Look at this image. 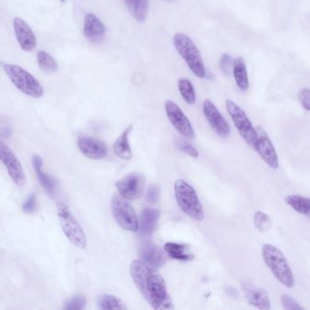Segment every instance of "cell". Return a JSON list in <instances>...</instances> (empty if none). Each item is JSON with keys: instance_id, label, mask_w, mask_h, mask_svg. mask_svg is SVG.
I'll return each instance as SVG.
<instances>
[{"instance_id": "4fadbf2b", "label": "cell", "mask_w": 310, "mask_h": 310, "mask_svg": "<svg viewBox=\"0 0 310 310\" xmlns=\"http://www.w3.org/2000/svg\"><path fill=\"white\" fill-rule=\"evenodd\" d=\"M257 131H258V139L256 141L253 149L257 151V153L261 157L262 160L265 162L270 169H278V154L276 152L274 146L264 130L259 129Z\"/></svg>"}, {"instance_id": "52a82bcc", "label": "cell", "mask_w": 310, "mask_h": 310, "mask_svg": "<svg viewBox=\"0 0 310 310\" xmlns=\"http://www.w3.org/2000/svg\"><path fill=\"white\" fill-rule=\"evenodd\" d=\"M225 109L242 138L252 149L258 139V131L243 109L230 99L225 100Z\"/></svg>"}, {"instance_id": "7a4b0ae2", "label": "cell", "mask_w": 310, "mask_h": 310, "mask_svg": "<svg viewBox=\"0 0 310 310\" xmlns=\"http://www.w3.org/2000/svg\"><path fill=\"white\" fill-rule=\"evenodd\" d=\"M262 257L265 264L271 270L272 274L274 275L278 282L288 288H292L294 286V276L292 270L284 254L278 247L271 244L263 245Z\"/></svg>"}, {"instance_id": "277c9868", "label": "cell", "mask_w": 310, "mask_h": 310, "mask_svg": "<svg viewBox=\"0 0 310 310\" xmlns=\"http://www.w3.org/2000/svg\"><path fill=\"white\" fill-rule=\"evenodd\" d=\"M173 44L177 52L182 56L191 72L198 78L205 77V65L197 46L190 36L183 33H176L173 36Z\"/></svg>"}, {"instance_id": "4316f807", "label": "cell", "mask_w": 310, "mask_h": 310, "mask_svg": "<svg viewBox=\"0 0 310 310\" xmlns=\"http://www.w3.org/2000/svg\"><path fill=\"white\" fill-rule=\"evenodd\" d=\"M98 306L100 309L126 310L128 307L120 298L113 295H102L98 298Z\"/></svg>"}, {"instance_id": "ac0fdd59", "label": "cell", "mask_w": 310, "mask_h": 310, "mask_svg": "<svg viewBox=\"0 0 310 310\" xmlns=\"http://www.w3.org/2000/svg\"><path fill=\"white\" fill-rule=\"evenodd\" d=\"M159 215V210L149 208L141 212L140 221H138V230H140L141 235L149 237L154 233L157 228Z\"/></svg>"}, {"instance_id": "44dd1931", "label": "cell", "mask_w": 310, "mask_h": 310, "mask_svg": "<svg viewBox=\"0 0 310 310\" xmlns=\"http://www.w3.org/2000/svg\"><path fill=\"white\" fill-rule=\"evenodd\" d=\"M133 129L132 126H129L123 131L119 137H117V140L115 141L114 146H113V150L116 154V156L124 159V160H129L133 157V153L131 148L129 146V133Z\"/></svg>"}, {"instance_id": "ba28073f", "label": "cell", "mask_w": 310, "mask_h": 310, "mask_svg": "<svg viewBox=\"0 0 310 310\" xmlns=\"http://www.w3.org/2000/svg\"><path fill=\"white\" fill-rule=\"evenodd\" d=\"M113 217L123 230L137 232L138 231V218L133 205L120 195H114L111 200Z\"/></svg>"}, {"instance_id": "3957f363", "label": "cell", "mask_w": 310, "mask_h": 310, "mask_svg": "<svg viewBox=\"0 0 310 310\" xmlns=\"http://www.w3.org/2000/svg\"><path fill=\"white\" fill-rule=\"evenodd\" d=\"M174 190L180 210L190 218L197 221H203L205 213L193 187L183 179H177L174 184Z\"/></svg>"}, {"instance_id": "8fae6325", "label": "cell", "mask_w": 310, "mask_h": 310, "mask_svg": "<svg viewBox=\"0 0 310 310\" xmlns=\"http://www.w3.org/2000/svg\"><path fill=\"white\" fill-rule=\"evenodd\" d=\"M165 110L170 123L183 137L189 139L195 137V131L189 117L174 101H166Z\"/></svg>"}, {"instance_id": "7402d4cb", "label": "cell", "mask_w": 310, "mask_h": 310, "mask_svg": "<svg viewBox=\"0 0 310 310\" xmlns=\"http://www.w3.org/2000/svg\"><path fill=\"white\" fill-rule=\"evenodd\" d=\"M130 15L139 23L147 20L149 14V0H123Z\"/></svg>"}, {"instance_id": "30bf717a", "label": "cell", "mask_w": 310, "mask_h": 310, "mask_svg": "<svg viewBox=\"0 0 310 310\" xmlns=\"http://www.w3.org/2000/svg\"><path fill=\"white\" fill-rule=\"evenodd\" d=\"M0 160L3 162L13 182L18 187L25 185L27 178L20 162L3 141H0Z\"/></svg>"}, {"instance_id": "d590c367", "label": "cell", "mask_w": 310, "mask_h": 310, "mask_svg": "<svg viewBox=\"0 0 310 310\" xmlns=\"http://www.w3.org/2000/svg\"><path fill=\"white\" fill-rule=\"evenodd\" d=\"M36 210V197L35 194H31L28 197V200L23 205V211L25 213L31 214Z\"/></svg>"}, {"instance_id": "e0dca14e", "label": "cell", "mask_w": 310, "mask_h": 310, "mask_svg": "<svg viewBox=\"0 0 310 310\" xmlns=\"http://www.w3.org/2000/svg\"><path fill=\"white\" fill-rule=\"evenodd\" d=\"M140 257L143 261L154 267H161L166 263L163 251L151 242H145L141 245Z\"/></svg>"}, {"instance_id": "1f68e13d", "label": "cell", "mask_w": 310, "mask_h": 310, "mask_svg": "<svg viewBox=\"0 0 310 310\" xmlns=\"http://www.w3.org/2000/svg\"><path fill=\"white\" fill-rule=\"evenodd\" d=\"M232 64H233V62H232L231 56L228 53L223 54L219 60V67H220L222 72L224 73L225 76H230Z\"/></svg>"}, {"instance_id": "9c48e42d", "label": "cell", "mask_w": 310, "mask_h": 310, "mask_svg": "<svg viewBox=\"0 0 310 310\" xmlns=\"http://www.w3.org/2000/svg\"><path fill=\"white\" fill-rule=\"evenodd\" d=\"M146 185L145 175L132 172L116 183L118 193L128 200H136L142 197Z\"/></svg>"}, {"instance_id": "ffe728a7", "label": "cell", "mask_w": 310, "mask_h": 310, "mask_svg": "<svg viewBox=\"0 0 310 310\" xmlns=\"http://www.w3.org/2000/svg\"><path fill=\"white\" fill-rule=\"evenodd\" d=\"M32 163L34 169L36 171V176L38 177V180L40 182L41 185L51 197H54L55 194H56V185H57L56 179L51 176H49L48 174L43 172V170H42L43 160H42L40 157L34 156L32 157Z\"/></svg>"}, {"instance_id": "d4e9b609", "label": "cell", "mask_w": 310, "mask_h": 310, "mask_svg": "<svg viewBox=\"0 0 310 310\" xmlns=\"http://www.w3.org/2000/svg\"><path fill=\"white\" fill-rule=\"evenodd\" d=\"M286 204L291 206L298 213L302 214L305 216H309L310 205L309 198L302 197L299 195H288L285 198Z\"/></svg>"}, {"instance_id": "f546056e", "label": "cell", "mask_w": 310, "mask_h": 310, "mask_svg": "<svg viewBox=\"0 0 310 310\" xmlns=\"http://www.w3.org/2000/svg\"><path fill=\"white\" fill-rule=\"evenodd\" d=\"M177 146L180 151H182L183 153L187 154L190 157L197 158L199 156L197 149L192 144H190V142H188L185 139H178L177 141Z\"/></svg>"}, {"instance_id": "8992f818", "label": "cell", "mask_w": 310, "mask_h": 310, "mask_svg": "<svg viewBox=\"0 0 310 310\" xmlns=\"http://www.w3.org/2000/svg\"><path fill=\"white\" fill-rule=\"evenodd\" d=\"M56 213L60 222L61 228L66 237L75 246L84 250L87 246V238L81 225L74 218L69 206L63 203L56 204Z\"/></svg>"}, {"instance_id": "836d02e7", "label": "cell", "mask_w": 310, "mask_h": 310, "mask_svg": "<svg viewBox=\"0 0 310 310\" xmlns=\"http://www.w3.org/2000/svg\"><path fill=\"white\" fill-rule=\"evenodd\" d=\"M160 197V188L157 185L149 187L146 194V200L149 203H157Z\"/></svg>"}, {"instance_id": "603a6c76", "label": "cell", "mask_w": 310, "mask_h": 310, "mask_svg": "<svg viewBox=\"0 0 310 310\" xmlns=\"http://www.w3.org/2000/svg\"><path fill=\"white\" fill-rule=\"evenodd\" d=\"M233 76L238 89L246 91L250 88L246 63L241 56L237 57L233 62Z\"/></svg>"}, {"instance_id": "74e56055", "label": "cell", "mask_w": 310, "mask_h": 310, "mask_svg": "<svg viewBox=\"0 0 310 310\" xmlns=\"http://www.w3.org/2000/svg\"><path fill=\"white\" fill-rule=\"evenodd\" d=\"M60 1H62V2H64V1H66V0H60Z\"/></svg>"}, {"instance_id": "e575fe53", "label": "cell", "mask_w": 310, "mask_h": 310, "mask_svg": "<svg viewBox=\"0 0 310 310\" xmlns=\"http://www.w3.org/2000/svg\"><path fill=\"white\" fill-rule=\"evenodd\" d=\"M298 100L301 103L303 108L306 111H309L310 109V91L307 88H304L298 92Z\"/></svg>"}, {"instance_id": "9a60e30c", "label": "cell", "mask_w": 310, "mask_h": 310, "mask_svg": "<svg viewBox=\"0 0 310 310\" xmlns=\"http://www.w3.org/2000/svg\"><path fill=\"white\" fill-rule=\"evenodd\" d=\"M13 26L16 39L20 46L21 49L27 52H30L36 49V36L33 33L32 29L26 23V21L19 17H15Z\"/></svg>"}, {"instance_id": "4dcf8cb0", "label": "cell", "mask_w": 310, "mask_h": 310, "mask_svg": "<svg viewBox=\"0 0 310 310\" xmlns=\"http://www.w3.org/2000/svg\"><path fill=\"white\" fill-rule=\"evenodd\" d=\"M85 306H86V298L83 296H77L66 303L64 309L80 310L85 308Z\"/></svg>"}, {"instance_id": "cb8c5ba5", "label": "cell", "mask_w": 310, "mask_h": 310, "mask_svg": "<svg viewBox=\"0 0 310 310\" xmlns=\"http://www.w3.org/2000/svg\"><path fill=\"white\" fill-rule=\"evenodd\" d=\"M189 246L185 244H178L175 242H168L164 246L166 253L169 255L170 258L180 261H188L193 258V255L188 252Z\"/></svg>"}, {"instance_id": "d6a6232c", "label": "cell", "mask_w": 310, "mask_h": 310, "mask_svg": "<svg viewBox=\"0 0 310 310\" xmlns=\"http://www.w3.org/2000/svg\"><path fill=\"white\" fill-rule=\"evenodd\" d=\"M280 300H281L282 306L285 309L304 310L303 306H300L298 302L295 301L293 298H290L286 295H282Z\"/></svg>"}, {"instance_id": "484cf974", "label": "cell", "mask_w": 310, "mask_h": 310, "mask_svg": "<svg viewBox=\"0 0 310 310\" xmlns=\"http://www.w3.org/2000/svg\"><path fill=\"white\" fill-rule=\"evenodd\" d=\"M177 87L182 98L185 103H188L189 105H194L197 100V97L192 83L187 78H180L177 81Z\"/></svg>"}, {"instance_id": "d6986e66", "label": "cell", "mask_w": 310, "mask_h": 310, "mask_svg": "<svg viewBox=\"0 0 310 310\" xmlns=\"http://www.w3.org/2000/svg\"><path fill=\"white\" fill-rule=\"evenodd\" d=\"M245 298L250 305L258 309L268 310L271 308L270 296L266 290L258 287H250L246 290Z\"/></svg>"}, {"instance_id": "f1b7e54d", "label": "cell", "mask_w": 310, "mask_h": 310, "mask_svg": "<svg viewBox=\"0 0 310 310\" xmlns=\"http://www.w3.org/2000/svg\"><path fill=\"white\" fill-rule=\"evenodd\" d=\"M253 222L257 230L261 233H266L272 226V221L270 216L262 211H257L254 214Z\"/></svg>"}, {"instance_id": "83f0119b", "label": "cell", "mask_w": 310, "mask_h": 310, "mask_svg": "<svg viewBox=\"0 0 310 310\" xmlns=\"http://www.w3.org/2000/svg\"><path fill=\"white\" fill-rule=\"evenodd\" d=\"M36 58H37L38 66L42 71L48 73V74L56 71L57 63L52 56L49 55V53L40 50L36 54Z\"/></svg>"}, {"instance_id": "7c38bea8", "label": "cell", "mask_w": 310, "mask_h": 310, "mask_svg": "<svg viewBox=\"0 0 310 310\" xmlns=\"http://www.w3.org/2000/svg\"><path fill=\"white\" fill-rule=\"evenodd\" d=\"M202 109L205 119L209 122L214 131L218 134L219 137H229L230 134V125L225 120V117L222 116L221 113L217 109V107L214 105L213 102L210 99H205L203 102Z\"/></svg>"}, {"instance_id": "6da1fadb", "label": "cell", "mask_w": 310, "mask_h": 310, "mask_svg": "<svg viewBox=\"0 0 310 310\" xmlns=\"http://www.w3.org/2000/svg\"><path fill=\"white\" fill-rule=\"evenodd\" d=\"M130 276L143 298L154 309H173L165 280L154 266L143 260H134L130 265Z\"/></svg>"}, {"instance_id": "8d00e7d4", "label": "cell", "mask_w": 310, "mask_h": 310, "mask_svg": "<svg viewBox=\"0 0 310 310\" xmlns=\"http://www.w3.org/2000/svg\"><path fill=\"white\" fill-rule=\"evenodd\" d=\"M164 1H167V2H169V1H173V0H164Z\"/></svg>"}, {"instance_id": "5b68a950", "label": "cell", "mask_w": 310, "mask_h": 310, "mask_svg": "<svg viewBox=\"0 0 310 310\" xmlns=\"http://www.w3.org/2000/svg\"><path fill=\"white\" fill-rule=\"evenodd\" d=\"M3 69L14 86L21 92L36 98L43 96L44 90L40 83L27 70L13 64H4Z\"/></svg>"}, {"instance_id": "5bb4252c", "label": "cell", "mask_w": 310, "mask_h": 310, "mask_svg": "<svg viewBox=\"0 0 310 310\" xmlns=\"http://www.w3.org/2000/svg\"><path fill=\"white\" fill-rule=\"evenodd\" d=\"M77 146L85 157L94 160H98L107 157L109 151L104 142L92 137H79L77 140Z\"/></svg>"}, {"instance_id": "2e32d148", "label": "cell", "mask_w": 310, "mask_h": 310, "mask_svg": "<svg viewBox=\"0 0 310 310\" xmlns=\"http://www.w3.org/2000/svg\"><path fill=\"white\" fill-rule=\"evenodd\" d=\"M84 35L93 43H100L105 38L107 28L102 21L92 13L85 16Z\"/></svg>"}]
</instances>
